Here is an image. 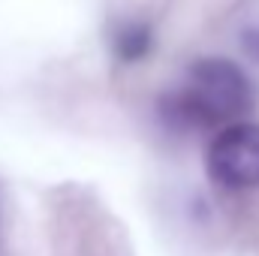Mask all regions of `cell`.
Listing matches in <instances>:
<instances>
[{
  "label": "cell",
  "mask_w": 259,
  "mask_h": 256,
  "mask_svg": "<svg viewBox=\"0 0 259 256\" xmlns=\"http://www.w3.org/2000/svg\"><path fill=\"white\" fill-rule=\"evenodd\" d=\"M154 27L139 18H127L112 30V55L121 64H142L154 52Z\"/></svg>",
  "instance_id": "cell-3"
},
{
  "label": "cell",
  "mask_w": 259,
  "mask_h": 256,
  "mask_svg": "<svg viewBox=\"0 0 259 256\" xmlns=\"http://www.w3.org/2000/svg\"><path fill=\"white\" fill-rule=\"evenodd\" d=\"M256 103L250 75L229 58H199L187 78L157 97V118L169 133L187 136L199 130H220L238 124Z\"/></svg>",
  "instance_id": "cell-1"
},
{
  "label": "cell",
  "mask_w": 259,
  "mask_h": 256,
  "mask_svg": "<svg viewBox=\"0 0 259 256\" xmlns=\"http://www.w3.org/2000/svg\"><path fill=\"white\" fill-rule=\"evenodd\" d=\"M241 52H244V58L259 64V24H250L241 30Z\"/></svg>",
  "instance_id": "cell-4"
},
{
  "label": "cell",
  "mask_w": 259,
  "mask_h": 256,
  "mask_svg": "<svg viewBox=\"0 0 259 256\" xmlns=\"http://www.w3.org/2000/svg\"><path fill=\"white\" fill-rule=\"evenodd\" d=\"M205 172L223 190L259 187V124L238 121L220 130L205 151Z\"/></svg>",
  "instance_id": "cell-2"
}]
</instances>
